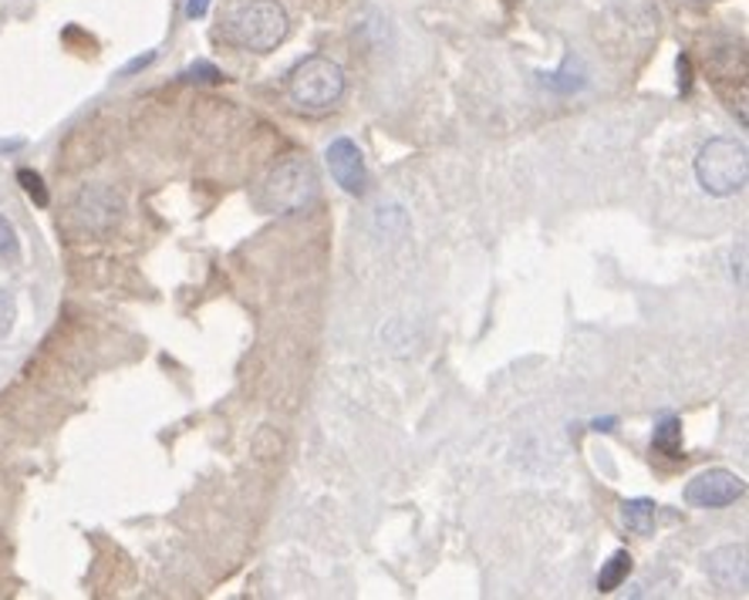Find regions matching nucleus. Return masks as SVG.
Listing matches in <instances>:
<instances>
[{
    "label": "nucleus",
    "instance_id": "nucleus-1",
    "mask_svg": "<svg viewBox=\"0 0 749 600\" xmlns=\"http://www.w3.org/2000/svg\"><path fill=\"white\" fill-rule=\"evenodd\" d=\"M699 186L710 196H733L746 186L749 176V152L739 139H710L695 159Z\"/></svg>",
    "mask_w": 749,
    "mask_h": 600
},
{
    "label": "nucleus",
    "instance_id": "nucleus-2",
    "mask_svg": "<svg viewBox=\"0 0 749 600\" xmlns=\"http://www.w3.org/2000/svg\"><path fill=\"white\" fill-rule=\"evenodd\" d=\"M287 31H290V21L277 0H246L243 8L233 11V18L227 24V34L233 45L257 51V55L274 51L287 37Z\"/></svg>",
    "mask_w": 749,
    "mask_h": 600
},
{
    "label": "nucleus",
    "instance_id": "nucleus-3",
    "mask_svg": "<svg viewBox=\"0 0 749 600\" xmlns=\"http://www.w3.org/2000/svg\"><path fill=\"white\" fill-rule=\"evenodd\" d=\"M287 92L301 108H311V112L331 108L345 95V71L338 61H331L324 55H311L287 74Z\"/></svg>",
    "mask_w": 749,
    "mask_h": 600
},
{
    "label": "nucleus",
    "instance_id": "nucleus-4",
    "mask_svg": "<svg viewBox=\"0 0 749 600\" xmlns=\"http://www.w3.org/2000/svg\"><path fill=\"white\" fill-rule=\"evenodd\" d=\"M314 193H318L314 169L304 159H290L267 176L257 203H261V209H270V212H295L304 203H311Z\"/></svg>",
    "mask_w": 749,
    "mask_h": 600
},
{
    "label": "nucleus",
    "instance_id": "nucleus-5",
    "mask_svg": "<svg viewBox=\"0 0 749 600\" xmlns=\"http://www.w3.org/2000/svg\"><path fill=\"white\" fill-rule=\"evenodd\" d=\"M122 196L112 189V186H85L78 196H74V206H71V217L78 223V230L85 233H108L118 227L122 220Z\"/></svg>",
    "mask_w": 749,
    "mask_h": 600
},
{
    "label": "nucleus",
    "instance_id": "nucleus-6",
    "mask_svg": "<svg viewBox=\"0 0 749 600\" xmlns=\"http://www.w3.org/2000/svg\"><path fill=\"white\" fill-rule=\"evenodd\" d=\"M742 496H746V483L742 476L729 473V469H705V473H699L685 486V503L699 509H723Z\"/></svg>",
    "mask_w": 749,
    "mask_h": 600
},
{
    "label": "nucleus",
    "instance_id": "nucleus-7",
    "mask_svg": "<svg viewBox=\"0 0 749 600\" xmlns=\"http://www.w3.org/2000/svg\"><path fill=\"white\" fill-rule=\"evenodd\" d=\"M327 169L331 180H335L348 196H361L368 186V173H365V155L352 139H335L327 146Z\"/></svg>",
    "mask_w": 749,
    "mask_h": 600
},
{
    "label": "nucleus",
    "instance_id": "nucleus-8",
    "mask_svg": "<svg viewBox=\"0 0 749 600\" xmlns=\"http://www.w3.org/2000/svg\"><path fill=\"white\" fill-rule=\"evenodd\" d=\"M705 574L716 580L719 590H746V546L729 543L705 556Z\"/></svg>",
    "mask_w": 749,
    "mask_h": 600
},
{
    "label": "nucleus",
    "instance_id": "nucleus-9",
    "mask_svg": "<svg viewBox=\"0 0 749 600\" xmlns=\"http://www.w3.org/2000/svg\"><path fill=\"white\" fill-rule=\"evenodd\" d=\"M655 520H658V506H655V499L638 496V499H624V503H621V523L629 527L632 533L648 536V533L655 530Z\"/></svg>",
    "mask_w": 749,
    "mask_h": 600
},
{
    "label": "nucleus",
    "instance_id": "nucleus-10",
    "mask_svg": "<svg viewBox=\"0 0 749 600\" xmlns=\"http://www.w3.org/2000/svg\"><path fill=\"white\" fill-rule=\"evenodd\" d=\"M652 452L665 455V459H682V422L676 415H665L655 425V436H652Z\"/></svg>",
    "mask_w": 749,
    "mask_h": 600
},
{
    "label": "nucleus",
    "instance_id": "nucleus-11",
    "mask_svg": "<svg viewBox=\"0 0 749 600\" xmlns=\"http://www.w3.org/2000/svg\"><path fill=\"white\" fill-rule=\"evenodd\" d=\"M632 553L629 550H618L611 561L601 567V574H598V590L601 593H611V590H618L624 580H629V574H632Z\"/></svg>",
    "mask_w": 749,
    "mask_h": 600
},
{
    "label": "nucleus",
    "instance_id": "nucleus-12",
    "mask_svg": "<svg viewBox=\"0 0 749 600\" xmlns=\"http://www.w3.org/2000/svg\"><path fill=\"white\" fill-rule=\"evenodd\" d=\"M21 256H24L21 236H18V230H14V223L4 217V212H0V264H4V267H18V264H21Z\"/></svg>",
    "mask_w": 749,
    "mask_h": 600
},
{
    "label": "nucleus",
    "instance_id": "nucleus-13",
    "mask_svg": "<svg viewBox=\"0 0 749 600\" xmlns=\"http://www.w3.org/2000/svg\"><path fill=\"white\" fill-rule=\"evenodd\" d=\"M18 183L24 186V193L37 203V206H48L51 203V196H48V189H45V180H41L34 169H21L18 173Z\"/></svg>",
    "mask_w": 749,
    "mask_h": 600
},
{
    "label": "nucleus",
    "instance_id": "nucleus-14",
    "mask_svg": "<svg viewBox=\"0 0 749 600\" xmlns=\"http://www.w3.org/2000/svg\"><path fill=\"white\" fill-rule=\"evenodd\" d=\"M14 321H18V300L11 290H0V341L14 331Z\"/></svg>",
    "mask_w": 749,
    "mask_h": 600
},
{
    "label": "nucleus",
    "instance_id": "nucleus-15",
    "mask_svg": "<svg viewBox=\"0 0 749 600\" xmlns=\"http://www.w3.org/2000/svg\"><path fill=\"white\" fill-rule=\"evenodd\" d=\"M183 78H189V81H220L223 74H220V68L210 65V61H196Z\"/></svg>",
    "mask_w": 749,
    "mask_h": 600
},
{
    "label": "nucleus",
    "instance_id": "nucleus-16",
    "mask_svg": "<svg viewBox=\"0 0 749 600\" xmlns=\"http://www.w3.org/2000/svg\"><path fill=\"white\" fill-rule=\"evenodd\" d=\"M210 4H214V0H186V18H189V21L206 18V11H210Z\"/></svg>",
    "mask_w": 749,
    "mask_h": 600
},
{
    "label": "nucleus",
    "instance_id": "nucleus-17",
    "mask_svg": "<svg viewBox=\"0 0 749 600\" xmlns=\"http://www.w3.org/2000/svg\"><path fill=\"white\" fill-rule=\"evenodd\" d=\"M155 61V51H149V55H142V58H136V61H129L122 68V74H136V71H142L146 65H152Z\"/></svg>",
    "mask_w": 749,
    "mask_h": 600
},
{
    "label": "nucleus",
    "instance_id": "nucleus-18",
    "mask_svg": "<svg viewBox=\"0 0 749 600\" xmlns=\"http://www.w3.org/2000/svg\"><path fill=\"white\" fill-rule=\"evenodd\" d=\"M611 425H614V418H598V422H595L598 432H611Z\"/></svg>",
    "mask_w": 749,
    "mask_h": 600
}]
</instances>
